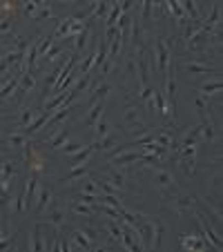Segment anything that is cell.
Masks as SVG:
<instances>
[{
  "label": "cell",
  "instance_id": "cell-14",
  "mask_svg": "<svg viewBox=\"0 0 223 252\" xmlns=\"http://www.w3.org/2000/svg\"><path fill=\"white\" fill-rule=\"evenodd\" d=\"M100 116H103V100H96L94 105H90V112L85 114L83 121H85V125H94Z\"/></svg>",
  "mask_w": 223,
  "mask_h": 252
},
{
  "label": "cell",
  "instance_id": "cell-9",
  "mask_svg": "<svg viewBox=\"0 0 223 252\" xmlns=\"http://www.w3.org/2000/svg\"><path fill=\"white\" fill-rule=\"evenodd\" d=\"M96 143L98 141H94V143H90V145H83L81 150H78V152H74L71 154V163L69 165H81V163H90V158H92V154L96 152Z\"/></svg>",
  "mask_w": 223,
  "mask_h": 252
},
{
  "label": "cell",
  "instance_id": "cell-30",
  "mask_svg": "<svg viewBox=\"0 0 223 252\" xmlns=\"http://www.w3.org/2000/svg\"><path fill=\"white\" fill-rule=\"evenodd\" d=\"M92 67H96V52H94V54H90V56H87L85 61H83L81 65H78V69H76V71H78V74H90Z\"/></svg>",
  "mask_w": 223,
  "mask_h": 252
},
{
  "label": "cell",
  "instance_id": "cell-18",
  "mask_svg": "<svg viewBox=\"0 0 223 252\" xmlns=\"http://www.w3.org/2000/svg\"><path fill=\"white\" fill-rule=\"evenodd\" d=\"M20 76H23V74H14L5 85L0 87V98H9L11 92H16V87H18V83H20Z\"/></svg>",
  "mask_w": 223,
  "mask_h": 252
},
{
  "label": "cell",
  "instance_id": "cell-28",
  "mask_svg": "<svg viewBox=\"0 0 223 252\" xmlns=\"http://www.w3.org/2000/svg\"><path fill=\"white\" fill-rule=\"evenodd\" d=\"M107 132H109V125H107V121H105V116H100V119L94 123V134H96V141H100V138H103Z\"/></svg>",
  "mask_w": 223,
  "mask_h": 252
},
{
  "label": "cell",
  "instance_id": "cell-20",
  "mask_svg": "<svg viewBox=\"0 0 223 252\" xmlns=\"http://www.w3.org/2000/svg\"><path fill=\"white\" fill-rule=\"evenodd\" d=\"M214 138H217V129H214V125L210 123V121L201 123V136H199V141H203V143H212Z\"/></svg>",
  "mask_w": 223,
  "mask_h": 252
},
{
  "label": "cell",
  "instance_id": "cell-32",
  "mask_svg": "<svg viewBox=\"0 0 223 252\" xmlns=\"http://www.w3.org/2000/svg\"><path fill=\"white\" fill-rule=\"evenodd\" d=\"M81 148H83L81 141H71V143H63L61 148H58V152L61 154H74V152H78Z\"/></svg>",
  "mask_w": 223,
  "mask_h": 252
},
{
  "label": "cell",
  "instance_id": "cell-34",
  "mask_svg": "<svg viewBox=\"0 0 223 252\" xmlns=\"http://www.w3.org/2000/svg\"><path fill=\"white\" fill-rule=\"evenodd\" d=\"M125 69H127L129 76H134V78L138 76V69H136V56H134V54H129V56L125 58Z\"/></svg>",
  "mask_w": 223,
  "mask_h": 252
},
{
  "label": "cell",
  "instance_id": "cell-25",
  "mask_svg": "<svg viewBox=\"0 0 223 252\" xmlns=\"http://www.w3.org/2000/svg\"><path fill=\"white\" fill-rule=\"evenodd\" d=\"M38 114H40L38 110H23V114L18 116V127H20V129H25L33 119H36V116H38Z\"/></svg>",
  "mask_w": 223,
  "mask_h": 252
},
{
  "label": "cell",
  "instance_id": "cell-21",
  "mask_svg": "<svg viewBox=\"0 0 223 252\" xmlns=\"http://www.w3.org/2000/svg\"><path fill=\"white\" fill-rule=\"evenodd\" d=\"M221 90H223L221 78H214V81H208V83L201 85V94L203 96H212V94H217V92H221Z\"/></svg>",
  "mask_w": 223,
  "mask_h": 252
},
{
  "label": "cell",
  "instance_id": "cell-40",
  "mask_svg": "<svg viewBox=\"0 0 223 252\" xmlns=\"http://www.w3.org/2000/svg\"><path fill=\"white\" fill-rule=\"evenodd\" d=\"M36 9H38V5H36L33 0H27V2H25V16H33Z\"/></svg>",
  "mask_w": 223,
  "mask_h": 252
},
{
  "label": "cell",
  "instance_id": "cell-39",
  "mask_svg": "<svg viewBox=\"0 0 223 252\" xmlns=\"http://www.w3.org/2000/svg\"><path fill=\"white\" fill-rule=\"evenodd\" d=\"M83 181H85V176H83ZM83 192H90V194H100V188L96 181H85L83 183Z\"/></svg>",
  "mask_w": 223,
  "mask_h": 252
},
{
  "label": "cell",
  "instance_id": "cell-23",
  "mask_svg": "<svg viewBox=\"0 0 223 252\" xmlns=\"http://www.w3.org/2000/svg\"><path fill=\"white\" fill-rule=\"evenodd\" d=\"M105 230H107V234L114 239V241H121V237H123V225H121V221H114V219L107 221Z\"/></svg>",
  "mask_w": 223,
  "mask_h": 252
},
{
  "label": "cell",
  "instance_id": "cell-2",
  "mask_svg": "<svg viewBox=\"0 0 223 252\" xmlns=\"http://www.w3.org/2000/svg\"><path fill=\"white\" fill-rule=\"evenodd\" d=\"M152 181L165 194H176V179L172 172L163 170V167H152Z\"/></svg>",
  "mask_w": 223,
  "mask_h": 252
},
{
  "label": "cell",
  "instance_id": "cell-10",
  "mask_svg": "<svg viewBox=\"0 0 223 252\" xmlns=\"http://www.w3.org/2000/svg\"><path fill=\"white\" fill-rule=\"evenodd\" d=\"M49 116H52V114H49V112H45V110H43V112H40L38 116H36V119L32 121V123L27 125V127H25V129H20V132H23L25 136H32V134L40 132V129H43V125H45V123H47V121H49Z\"/></svg>",
  "mask_w": 223,
  "mask_h": 252
},
{
  "label": "cell",
  "instance_id": "cell-7",
  "mask_svg": "<svg viewBox=\"0 0 223 252\" xmlns=\"http://www.w3.org/2000/svg\"><path fill=\"white\" fill-rule=\"evenodd\" d=\"M36 205H33V212L36 214H43L45 210H47V205L52 203V190H49L47 186H40L38 190H36Z\"/></svg>",
  "mask_w": 223,
  "mask_h": 252
},
{
  "label": "cell",
  "instance_id": "cell-24",
  "mask_svg": "<svg viewBox=\"0 0 223 252\" xmlns=\"http://www.w3.org/2000/svg\"><path fill=\"white\" fill-rule=\"evenodd\" d=\"M61 54H65V45L63 43H58V40H54L52 43V47L45 52V56L40 58V61H54L56 56H61Z\"/></svg>",
  "mask_w": 223,
  "mask_h": 252
},
{
  "label": "cell",
  "instance_id": "cell-8",
  "mask_svg": "<svg viewBox=\"0 0 223 252\" xmlns=\"http://www.w3.org/2000/svg\"><path fill=\"white\" fill-rule=\"evenodd\" d=\"M179 241L183 250H205V248H210L199 234H181Z\"/></svg>",
  "mask_w": 223,
  "mask_h": 252
},
{
  "label": "cell",
  "instance_id": "cell-13",
  "mask_svg": "<svg viewBox=\"0 0 223 252\" xmlns=\"http://www.w3.org/2000/svg\"><path fill=\"white\" fill-rule=\"evenodd\" d=\"M69 208H71V212L78 214V217H94V212H96V205H87V203H83V201H74V199H71Z\"/></svg>",
  "mask_w": 223,
  "mask_h": 252
},
{
  "label": "cell",
  "instance_id": "cell-29",
  "mask_svg": "<svg viewBox=\"0 0 223 252\" xmlns=\"http://www.w3.org/2000/svg\"><path fill=\"white\" fill-rule=\"evenodd\" d=\"M172 141H174V136H172L170 129H163V132L154 134V143H159V145H165V148H170Z\"/></svg>",
  "mask_w": 223,
  "mask_h": 252
},
{
  "label": "cell",
  "instance_id": "cell-16",
  "mask_svg": "<svg viewBox=\"0 0 223 252\" xmlns=\"http://www.w3.org/2000/svg\"><path fill=\"white\" fill-rule=\"evenodd\" d=\"M107 181L121 190V188L125 186V172L121 170V167H109V172H107Z\"/></svg>",
  "mask_w": 223,
  "mask_h": 252
},
{
  "label": "cell",
  "instance_id": "cell-1",
  "mask_svg": "<svg viewBox=\"0 0 223 252\" xmlns=\"http://www.w3.org/2000/svg\"><path fill=\"white\" fill-rule=\"evenodd\" d=\"M154 58H157V71L170 78V45H167L165 36H157V45H154Z\"/></svg>",
  "mask_w": 223,
  "mask_h": 252
},
{
  "label": "cell",
  "instance_id": "cell-22",
  "mask_svg": "<svg viewBox=\"0 0 223 252\" xmlns=\"http://www.w3.org/2000/svg\"><path fill=\"white\" fill-rule=\"evenodd\" d=\"M69 127H63L61 129V132H58V134H54V136L52 138H49V148H52V150H58V148H61V145H63V143H67V138H69Z\"/></svg>",
  "mask_w": 223,
  "mask_h": 252
},
{
  "label": "cell",
  "instance_id": "cell-43",
  "mask_svg": "<svg viewBox=\"0 0 223 252\" xmlns=\"http://www.w3.org/2000/svg\"><path fill=\"white\" fill-rule=\"evenodd\" d=\"M58 2H67V5H71V2H74V0H58Z\"/></svg>",
  "mask_w": 223,
  "mask_h": 252
},
{
  "label": "cell",
  "instance_id": "cell-15",
  "mask_svg": "<svg viewBox=\"0 0 223 252\" xmlns=\"http://www.w3.org/2000/svg\"><path fill=\"white\" fill-rule=\"evenodd\" d=\"M116 143H119V134H109L107 132L98 143H96V152H98V150H100V152H109Z\"/></svg>",
  "mask_w": 223,
  "mask_h": 252
},
{
  "label": "cell",
  "instance_id": "cell-37",
  "mask_svg": "<svg viewBox=\"0 0 223 252\" xmlns=\"http://www.w3.org/2000/svg\"><path fill=\"white\" fill-rule=\"evenodd\" d=\"M154 100H157V110L161 112V114L167 116V105H165V98H163V94L159 90H154Z\"/></svg>",
  "mask_w": 223,
  "mask_h": 252
},
{
  "label": "cell",
  "instance_id": "cell-5",
  "mask_svg": "<svg viewBox=\"0 0 223 252\" xmlns=\"http://www.w3.org/2000/svg\"><path fill=\"white\" fill-rule=\"evenodd\" d=\"M136 161H141V152H134L132 148L123 150L121 154H116V157L109 158L112 167H123V165H129V163H136Z\"/></svg>",
  "mask_w": 223,
  "mask_h": 252
},
{
  "label": "cell",
  "instance_id": "cell-6",
  "mask_svg": "<svg viewBox=\"0 0 223 252\" xmlns=\"http://www.w3.org/2000/svg\"><path fill=\"white\" fill-rule=\"evenodd\" d=\"M196 203H199V201H196L194 194H176L172 208L176 210V214H183V212H188V210H194Z\"/></svg>",
  "mask_w": 223,
  "mask_h": 252
},
{
  "label": "cell",
  "instance_id": "cell-11",
  "mask_svg": "<svg viewBox=\"0 0 223 252\" xmlns=\"http://www.w3.org/2000/svg\"><path fill=\"white\" fill-rule=\"evenodd\" d=\"M185 71H188V74H194V76H199V74H214L212 67H210L208 63H203V61L185 63Z\"/></svg>",
  "mask_w": 223,
  "mask_h": 252
},
{
  "label": "cell",
  "instance_id": "cell-44",
  "mask_svg": "<svg viewBox=\"0 0 223 252\" xmlns=\"http://www.w3.org/2000/svg\"><path fill=\"white\" fill-rule=\"evenodd\" d=\"M0 172H2V163H0Z\"/></svg>",
  "mask_w": 223,
  "mask_h": 252
},
{
  "label": "cell",
  "instance_id": "cell-17",
  "mask_svg": "<svg viewBox=\"0 0 223 252\" xmlns=\"http://www.w3.org/2000/svg\"><path fill=\"white\" fill-rule=\"evenodd\" d=\"M71 237H74V241L69 243V248H92V239L87 237L85 232H83V230H74V234H71Z\"/></svg>",
  "mask_w": 223,
  "mask_h": 252
},
{
  "label": "cell",
  "instance_id": "cell-35",
  "mask_svg": "<svg viewBox=\"0 0 223 252\" xmlns=\"http://www.w3.org/2000/svg\"><path fill=\"white\" fill-rule=\"evenodd\" d=\"M119 16H121V7H119V2H116V5L112 7V11H109V16H107V23H105V29H107V27H114L116 20H119Z\"/></svg>",
  "mask_w": 223,
  "mask_h": 252
},
{
  "label": "cell",
  "instance_id": "cell-36",
  "mask_svg": "<svg viewBox=\"0 0 223 252\" xmlns=\"http://www.w3.org/2000/svg\"><path fill=\"white\" fill-rule=\"evenodd\" d=\"M27 138H29V136H25L23 132H14V134H11V136H9V143H11V145H14V148H23V145H25V141H27Z\"/></svg>",
  "mask_w": 223,
  "mask_h": 252
},
{
  "label": "cell",
  "instance_id": "cell-3",
  "mask_svg": "<svg viewBox=\"0 0 223 252\" xmlns=\"http://www.w3.org/2000/svg\"><path fill=\"white\" fill-rule=\"evenodd\" d=\"M33 85H36V76H33V69H25V71H23V76H20L18 87H16L14 103H16V105L23 103V98L33 90Z\"/></svg>",
  "mask_w": 223,
  "mask_h": 252
},
{
  "label": "cell",
  "instance_id": "cell-41",
  "mask_svg": "<svg viewBox=\"0 0 223 252\" xmlns=\"http://www.w3.org/2000/svg\"><path fill=\"white\" fill-rule=\"evenodd\" d=\"M52 16V9L49 7H45V9H40V11H36L33 14V20H45V18H49Z\"/></svg>",
  "mask_w": 223,
  "mask_h": 252
},
{
  "label": "cell",
  "instance_id": "cell-33",
  "mask_svg": "<svg viewBox=\"0 0 223 252\" xmlns=\"http://www.w3.org/2000/svg\"><path fill=\"white\" fill-rule=\"evenodd\" d=\"M74 201H83V203H87V205H96L98 203V194H90V192L81 190V194L74 196Z\"/></svg>",
  "mask_w": 223,
  "mask_h": 252
},
{
  "label": "cell",
  "instance_id": "cell-27",
  "mask_svg": "<svg viewBox=\"0 0 223 252\" xmlns=\"http://www.w3.org/2000/svg\"><path fill=\"white\" fill-rule=\"evenodd\" d=\"M87 172V163H81V165H71L69 174L65 176V181H74V179H83Z\"/></svg>",
  "mask_w": 223,
  "mask_h": 252
},
{
  "label": "cell",
  "instance_id": "cell-4",
  "mask_svg": "<svg viewBox=\"0 0 223 252\" xmlns=\"http://www.w3.org/2000/svg\"><path fill=\"white\" fill-rule=\"evenodd\" d=\"M45 230H47V223L33 225V232L29 234V250H36V252L45 250Z\"/></svg>",
  "mask_w": 223,
  "mask_h": 252
},
{
  "label": "cell",
  "instance_id": "cell-26",
  "mask_svg": "<svg viewBox=\"0 0 223 252\" xmlns=\"http://www.w3.org/2000/svg\"><path fill=\"white\" fill-rule=\"evenodd\" d=\"M71 20H74V18H65V20H61V23H58V29L52 33V36H54V40H61L63 36H67V33H69Z\"/></svg>",
  "mask_w": 223,
  "mask_h": 252
},
{
  "label": "cell",
  "instance_id": "cell-19",
  "mask_svg": "<svg viewBox=\"0 0 223 252\" xmlns=\"http://www.w3.org/2000/svg\"><path fill=\"white\" fill-rule=\"evenodd\" d=\"M109 90H112V87H109L107 83H100V85H94V87H92V94H90V105H94L96 100H103L105 96L109 94Z\"/></svg>",
  "mask_w": 223,
  "mask_h": 252
},
{
  "label": "cell",
  "instance_id": "cell-42",
  "mask_svg": "<svg viewBox=\"0 0 223 252\" xmlns=\"http://www.w3.org/2000/svg\"><path fill=\"white\" fill-rule=\"evenodd\" d=\"M154 94V87L152 85H143V92H141V100H147L150 96Z\"/></svg>",
  "mask_w": 223,
  "mask_h": 252
},
{
  "label": "cell",
  "instance_id": "cell-38",
  "mask_svg": "<svg viewBox=\"0 0 223 252\" xmlns=\"http://www.w3.org/2000/svg\"><path fill=\"white\" fill-rule=\"evenodd\" d=\"M152 9H154V0H143V5H141L143 20H150V18H152Z\"/></svg>",
  "mask_w": 223,
  "mask_h": 252
},
{
  "label": "cell",
  "instance_id": "cell-12",
  "mask_svg": "<svg viewBox=\"0 0 223 252\" xmlns=\"http://www.w3.org/2000/svg\"><path fill=\"white\" fill-rule=\"evenodd\" d=\"M65 210L63 208H54L52 212L47 214V223L52 225V228H56V230H63V225H65Z\"/></svg>",
  "mask_w": 223,
  "mask_h": 252
},
{
  "label": "cell",
  "instance_id": "cell-31",
  "mask_svg": "<svg viewBox=\"0 0 223 252\" xmlns=\"http://www.w3.org/2000/svg\"><path fill=\"white\" fill-rule=\"evenodd\" d=\"M194 163H196V157H183V158H181V167H183V172L188 176L194 174V170H196Z\"/></svg>",
  "mask_w": 223,
  "mask_h": 252
}]
</instances>
